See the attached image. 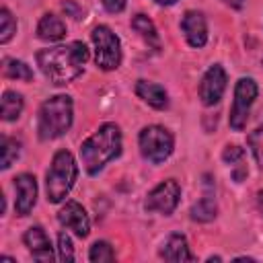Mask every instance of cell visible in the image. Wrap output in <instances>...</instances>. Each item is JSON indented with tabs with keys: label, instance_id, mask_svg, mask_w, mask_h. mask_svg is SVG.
<instances>
[{
	"label": "cell",
	"instance_id": "cell-14",
	"mask_svg": "<svg viewBox=\"0 0 263 263\" xmlns=\"http://www.w3.org/2000/svg\"><path fill=\"white\" fill-rule=\"evenodd\" d=\"M164 261H173V263H181V261H193V255L187 247V238L179 232H173L164 242L162 249L158 253Z\"/></svg>",
	"mask_w": 263,
	"mask_h": 263
},
{
	"label": "cell",
	"instance_id": "cell-10",
	"mask_svg": "<svg viewBox=\"0 0 263 263\" xmlns=\"http://www.w3.org/2000/svg\"><path fill=\"white\" fill-rule=\"evenodd\" d=\"M58 220L62 226L70 228L80 238H86L90 232V220L78 201H66V205L58 212Z\"/></svg>",
	"mask_w": 263,
	"mask_h": 263
},
{
	"label": "cell",
	"instance_id": "cell-30",
	"mask_svg": "<svg viewBox=\"0 0 263 263\" xmlns=\"http://www.w3.org/2000/svg\"><path fill=\"white\" fill-rule=\"evenodd\" d=\"M257 203H259V208H261V212H263V191L257 193Z\"/></svg>",
	"mask_w": 263,
	"mask_h": 263
},
{
	"label": "cell",
	"instance_id": "cell-26",
	"mask_svg": "<svg viewBox=\"0 0 263 263\" xmlns=\"http://www.w3.org/2000/svg\"><path fill=\"white\" fill-rule=\"evenodd\" d=\"M58 251H60V259L64 263H70L74 261V249H72V240L66 232H60L58 234Z\"/></svg>",
	"mask_w": 263,
	"mask_h": 263
},
{
	"label": "cell",
	"instance_id": "cell-1",
	"mask_svg": "<svg viewBox=\"0 0 263 263\" xmlns=\"http://www.w3.org/2000/svg\"><path fill=\"white\" fill-rule=\"evenodd\" d=\"M37 66L49 78V82L62 86L72 82L82 74L84 64L88 60V49L82 41H72L68 45H55L37 51Z\"/></svg>",
	"mask_w": 263,
	"mask_h": 263
},
{
	"label": "cell",
	"instance_id": "cell-24",
	"mask_svg": "<svg viewBox=\"0 0 263 263\" xmlns=\"http://www.w3.org/2000/svg\"><path fill=\"white\" fill-rule=\"evenodd\" d=\"M88 259L92 263H103V261H113L115 259V251L107 240H97L90 251H88Z\"/></svg>",
	"mask_w": 263,
	"mask_h": 263
},
{
	"label": "cell",
	"instance_id": "cell-20",
	"mask_svg": "<svg viewBox=\"0 0 263 263\" xmlns=\"http://www.w3.org/2000/svg\"><path fill=\"white\" fill-rule=\"evenodd\" d=\"M21 111H23V97L14 90H4V95H2V119L14 121L21 117Z\"/></svg>",
	"mask_w": 263,
	"mask_h": 263
},
{
	"label": "cell",
	"instance_id": "cell-11",
	"mask_svg": "<svg viewBox=\"0 0 263 263\" xmlns=\"http://www.w3.org/2000/svg\"><path fill=\"white\" fill-rule=\"evenodd\" d=\"M14 189H16L14 210L18 216H27L37 201V181L33 175L23 173V175L14 177Z\"/></svg>",
	"mask_w": 263,
	"mask_h": 263
},
{
	"label": "cell",
	"instance_id": "cell-3",
	"mask_svg": "<svg viewBox=\"0 0 263 263\" xmlns=\"http://www.w3.org/2000/svg\"><path fill=\"white\" fill-rule=\"evenodd\" d=\"M72 125V99L68 95L49 97L37 115V132L41 140H55Z\"/></svg>",
	"mask_w": 263,
	"mask_h": 263
},
{
	"label": "cell",
	"instance_id": "cell-13",
	"mask_svg": "<svg viewBox=\"0 0 263 263\" xmlns=\"http://www.w3.org/2000/svg\"><path fill=\"white\" fill-rule=\"evenodd\" d=\"M23 240L27 245V249L31 251L33 259L37 261H45V263H51L53 261V249H51V242L45 234V230L41 226H31L25 234H23Z\"/></svg>",
	"mask_w": 263,
	"mask_h": 263
},
{
	"label": "cell",
	"instance_id": "cell-7",
	"mask_svg": "<svg viewBox=\"0 0 263 263\" xmlns=\"http://www.w3.org/2000/svg\"><path fill=\"white\" fill-rule=\"evenodd\" d=\"M257 82L253 78H240L234 86V103L230 109V127L234 132H242L247 125V117L253 101L257 99Z\"/></svg>",
	"mask_w": 263,
	"mask_h": 263
},
{
	"label": "cell",
	"instance_id": "cell-5",
	"mask_svg": "<svg viewBox=\"0 0 263 263\" xmlns=\"http://www.w3.org/2000/svg\"><path fill=\"white\" fill-rule=\"evenodd\" d=\"M138 142H140V150H142L144 158H148L154 164L164 162L171 156L173 146H175L173 134L166 127H162V125H148V127H144L140 132V136H138Z\"/></svg>",
	"mask_w": 263,
	"mask_h": 263
},
{
	"label": "cell",
	"instance_id": "cell-16",
	"mask_svg": "<svg viewBox=\"0 0 263 263\" xmlns=\"http://www.w3.org/2000/svg\"><path fill=\"white\" fill-rule=\"evenodd\" d=\"M222 160L230 166V173H232V179L236 183L245 181L247 175H249V168L245 164V150L240 146H226L224 152H222Z\"/></svg>",
	"mask_w": 263,
	"mask_h": 263
},
{
	"label": "cell",
	"instance_id": "cell-25",
	"mask_svg": "<svg viewBox=\"0 0 263 263\" xmlns=\"http://www.w3.org/2000/svg\"><path fill=\"white\" fill-rule=\"evenodd\" d=\"M247 144H249V148H251V152H253L257 164L263 168V123L257 125V127L247 136Z\"/></svg>",
	"mask_w": 263,
	"mask_h": 263
},
{
	"label": "cell",
	"instance_id": "cell-29",
	"mask_svg": "<svg viewBox=\"0 0 263 263\" xmlns=\"http://www.w3.org/2000/svg\"><path fill=\"white\" fill-rule=\"evenodd\" d=\"M224 2L232 8H242V4H245V0H224Z\"/></svg>",
	"mask_w": 263,
	"mask_h": 263
},
{
	"label": "cell",
	"instance_id": "cell-4",
	"mask_svg": "<svg viewBox=\"0 0 263 263\" xmlns=\"http://www.w3.org/2000/svg\"><path fill=\"white\" fill-rule=\"evenodd\" d=\"M78 177V164L68 150H60L53 154L51 166L45 175V191L49 203H60L72 189Z\"/></svg>",
	"mask_w": 263,
	"mask_h": 263
},
{
	"label": "cell",
	"instance_id": "cell-12",
	"mask_svg": "<svg viewBox=\"0 0 263 263\" xmlns=\"http://www.w3.org/2000/svg\"><path fill=\"white\" fill-rule=\"evenodd\" d=\"M181 29L187 37V43L191 47H203L208 41V25L201 12L187 10L181 18Z\"/></svg>",
	"mask_w": 263,
	"mask_h": 263
},
{
	"label": "cell",
	"instance_id": "cell-17",
	"mask_svg": "<svg viewBox=\"0 0 263 263\" xmlns=\"http://www.w3.org/2000/svg\"><path fill=\"white\" fill-rule=\"evenodd\" d=\"M66 35V25L55 14H43L37 25V37L43 41H58Z\"/></svg>",
	"mask_w": 263,
	"mask_h": 263
},
{
	"label": "cell",
	"instance_id": "cell-6",
	"mask_svg": "<svg viewBox=\"0 0 263 263\" xmlns=\"http://www.w3.org/2000/svg\"><path fill=\"white\" fill-rule=\"evenodd\" d=\"M95 43V60L101 70H115L121 64V43L119 37L107 27L97 25L90 33Z\"/></svg>",
	"mask_w": 263,
	"mask_h": 263
},
{
	"label": "cell",
	"instance_id": "cell-23",
	"mask_svg": "<svg viewBox=\"0 0 263 263\" xmlns=\"http://www.w3.org/2000/svg\"><path fill=\"white\" fill-rule=\"evenodd\" d=\"M14 33H16V18L6 6H2L0 8V43H8Z\"/></svg>",
	"mask_w": 263,
	"mask_h": 263
},
{
	"label": "cell",
	"instance_id": "cell-27",
	"mask_svg": "<svg viewBox=\"0 0 263 263\" xmlns=\"http://www.w3.org/2000/svg\"><path fill=\"white\" fill-rule=\"evenodd\" d=\"M62 8H64V12H66L68 16H72V18H76V21L84 16V10H82L74 0H66V2L62 4Z\"/></svg>",
	"mask_w": 263,
	"mask_h": 263
},
{
	"label": "cell",
	"instance_id": "cell-19",
	"mask_svg": "<svg viewBox=\"0 0 263 263\" xmlns=\"http://www.w3.org/2000/svg\"><path fill=\"white\" fill-rule=\"evenodd\" d=\"M216 199H214V193L212 191H205V195L197 201V203H193V208H191V218L193 220H197V222H210V220H214L216 218Z\"/></svg>",
	"mask_w": 263,
	"mask_h": 263
},
{
	"label": "cell",
	"instance_id": "cell-15",
	"mask_svg": "<svg viewBox=\"0 0 263 263\" xmlns=\"http://www.w3.org/2000/svg\"><path fill=\"white\" fill-rule=\"evenodd\" d=\"M136 95L148 103L150 107L154 109H166L168 107V97H166V90L156 84V82H148V80H138L136 84Z\"/></svg>",
	"mask_w": 263,
	"mask_h": 263
},
{
	"label": "cell",
	"instance_id": "cell-2",
	"mask_svg": "<svg viewBox=\"0 0 263 263\" xmlns=\"http://www.w3.org/2000/svg\"><path fill=\"white\" fill-rule=\"evenodd\" d=\"M121 152V132L115 123H103L80 146V158L88 175H97L109 160Z\"/></svg>",
	"mask_w": 263,
	"mask_h": 263
},
{
	"label": "cell",
	"instance_id": "cell-18",
	"mask_svg": "<svg viewBox=\"0 0 263 263\" xmlns=\"http://www.w3.org/2000/svg\"><path fill=\"white\" fill-rule=\"evenodd\" d=\"M132 27H134V31H136V33H140V37H142L148 45H152L154 49H158V47H160L156 27H154V23H152L146 14H136V16L132 18Z\"/></svg>",
	"mask_w": 263,
	"mask_h": 263
},
{
	"label": "cell",
	"instance_id": "cell-21",
	"mask_svg": "<svg viewBox=\"0 0 263 263\" xmlns=\"http://www.w3.org/2000/svg\"><path fill=\"white\" fill-rule=\"evenodd\" d=\"M0 152H2V158H0V166L2 168H8L21 154V142L14 140V138H8L4 136L0 140Z\"/></svg>",
	"mask_w": 263,
	"mask_h": 263
},
{
	"label": "cell",
	"instance_id": "cell-22",
	"mask_svg": "<svg viewBox=\"0 0 263 263\" xmlns=\"http://www.w3.org/2000/svg\"><path fill=\"white\" fill-rule=\"evenodd\" d=\"M4 74L16 80H33V70L21 60H4Z\"/></svg>",
	"mask_w": 263,
	"mask_h": 263
},
{
	"label": "cell",
	"instance_id": "cell-8",
	"mask_svg": "<svg viewBox=\"0 0 263 263\" xmlns=\"http://www.w3.org/2000/svg\"><path fill=\"white\" fill-rule=\"evenodd\" d=\"M179 197H181V187L175 179H166L160 181L146 199V210L148 212H158L164 216H171L175 212V208L179 205Z\"/></svg>",
	"mask_w": 263,
	"mask_h": 263
},
{
	"label": "cell",
	"instance_id": "cell-28",
	"mask_svg": "<svg viewBox=\"0 0 263 263\" xmlns=\"http://www.w3.org/2000/svg\"><path fill=\"white\" fill-rule=\"evenodd\" d=\"M103 6H105L107 12L117 14V12H121L125 8V0H103Z\"/></svg>",
	"mask_w": 263,
	"mask_h": 263
},
{
	"label": "cell",
	"instance_id": "cell-31",
	"mask_svg": "<svg viewBox=\"0 0 263 263\" xmlns=\"http://www.w3.org/2000/svg\"><path fill=\"white\" fill-rule=\"evenodd\" d=\"M158 4H164V6H168V4H175L177 0H156Z\"/></svg>",
	"mask_w": 263,
	"mask_h": 263
},
{
	"label": "cell",
	"instance_id": "cell-9",
	"mask_svg": "<svg viewBox=\"0 0 263 263\" xmlns=\"http://www.w3.org/2000/svg\"><path fill=\"white\" fill-rule=\"evenodd\" d=\"M226 90V72L220 64H214L201 78L199 99L203 105H216Z\"/></svg>",
	"mask_w": 263,
	"mask_h": 263
}]
</instances>
